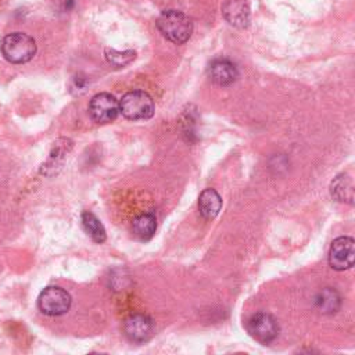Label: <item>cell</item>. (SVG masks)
I'll use <instances>...</instances> for the list:
<instances>
[{
  "mask_svg": "<svg viewBox=\"0 0 355 355\" xmlns=\"http://www.w3.org/2000/svg\"><path fill=\"white\" fill-rule=\"evenodd\" d=\"M155 24L161 35L175 44H183L193 33L191 18L179 10L162 11Z\"/></svg>",
  "mask_w": 355,
  "mask_h": 355,
  "instance_id": "6da1fadb",
  "label": "cell"
},
{
  "mask_svg": "<svg viewBox=\"0 0 355 355\" xmlns=\"http://www.w3.org/2000/svg\"><path fill=\"white\" fill-rule=\"evenodd\" d=\"M0 50L3 57L11 64H24L33 58L36 42L24 32H12L1 39Z\"/></svg>",
  "mask_w": 355,
  "mask_h": 355,
  "instance_id": "7a4b0ae2",
  "label": "cell"
},
{
  "mask_svg": "<svg viewBox=\"0 0 355 355\" xmlns=\"http://www.w3.org/2000/svg\"><path fill=\"white\" fill-rule=\"evenodd\" d=\"M154 100L144 90H130L119 100V112L130 121H143L154 115Z\"/></svg>",
  "mask_w": 355,
  "mask_h": 355,
  "instance_id": "3957f363",
  "label": "cell"
},
{
  "mask_svg": "<svg viewBox=\"0 0 355 355\" xmlns=\"http://www.w3.org/2000/svg\"><path fill=\"white\" fill-rule=\"evenodd\" d=\"M72 298L67 290L58 286H49L39 294L37 306L47 316H60L69 311Z\"/></svg>",
  "mask_w": 355,
  "mask_h": 355,
  "instance_id": "277c9868",
  "label": "cell"
},
{
  "mask_svg": "<svg viewBox=\"0 0 355 355\" xmlns=\"http://www.w3.org/2000/svg\"><path fill=\"white\" fill-rule=\"evenodd\" d=\"M89 114L96 123H110L119 115V101L111 93H97L89 103Z\"/></svg>",
  "mask_w": 355,
  "mask_h": 355,
  "instance_id": "5b68a950",
  "label": "cell"
},
{
  "mask_svg": "<svg viewBox=\"0 0 355 355\" xmlns=\"http://www.w3.org/2000/svg\"><path fill=\"white\" fill-rule=\"evenodd\" d=\"M245 329L254 340H257L258 343H262V344H269L279 334L277 320L272 315L265 313V312L252 315L247 320Z\"/></svg>",
  "mask_w": 355,
  "mask_h": 355,
  "instance_id": "8992f818",
  "label": "cell"
},
{
  "mask_svg": "<svg viewBox=\"0 0 355 355\" xmlns=\"http://www.w3.org/2000/svg\"><path fill=\"white\" fill-rule=\"evenodd\" d=\"M355 261V241L352 237H337L329 250V265L336 270L352 268Z\"/></svg>",
  "mask_w": 355,
  "mask_h": 355,
  "instance_id": "52a82bcc",
  "label": "cell"
},
{
  "mask_svg": "<svg viewBox=\"0 0 355 355\" xmlns=\"http://www.w3.org/2000/svg\"><path fill=\"white\" fill-rule=\"evenodd\" d=\"M123 331L130 341L144 343L148 341L154 334V322L147 315L135 313L125 320Z\"/></svg>",
  "mask_w": 355,
  "mask_h": 355,
  "instance_id": "ba28073f",
  "label": "cell"
},
{
  "mask_svg": "<svg viewBox=\"0 0 355 355\" xmlns=\"http://www.w3.org/2000/svg\"><path fill=\"white\" fill-rule=\"evenodd\" d=\"M222 15L225 19L240 29L250 25V7L245 0H226L222 4Z\"/></svg>",
  "mask_w": 355,
  "mask_h": 355,
  "instance_id": "9c48e42d",
  "label": "cell"
},
{
  "mask_svg": "<svg viewBox=\"0 0 355 355\" xmlns=\"http://www.w3.org/2000/svg\"><path fill=\"white\" fill-rule=\"evenodd\" d=\"M208 76L214 83L219 86H227L236 82V79L239 78V71L232 61L218 58L209 64Z\"/></svg>",
  "mask_w": 355,
  "mask_h": 355,
  "instance_id": "30bf717a",
  "label": "cell"
},
{
  "mask_svg": "<svg viewBox=\"0 0 355 355\" xmlns=\"http://www.w3.org/2000/svg\"><path fill=\"white\" fill-rule=\"evenodd\" d=\"M222 208V197L215 189H205L198 197V209L204 219H214Z\"/></svg>",
  "mask_w": 355,
  "mask_h": 355,
  "instance_id": "8fae6325",
  "label": "cell"
},
{
  "mask_svg": "<svg viewBox=\"0 0 355 355\" xmlns=\"http://www.w3.org/2000/svg\"><path fill=\"white\" fill-rule=\"evenodd\" d=\"M331 196L341 202L352 204L354 201V184L348 175H338L330 184Z\"/></svg>",
  "mask_w": 355,
  "mask_h": 355,
  "instance_id": "7c38bea8",
  "label": "cell"
},
{
  "mask_svg": "<svg viewBox=\"0 0 355 355\" xmlns=\"http://www.w3.org/2000/svg\"><path fill=\"white\" fill-rule=\"evenodd\" d=\"M155 229H157V219L153 212L141 214L133 219L132 230H133V234L140 240H144V241L150 240L154 236Z\"/></svg>",
  "mask_w": 355,
  "mask_h": 355,
  "instance_id": "4fadbf2b",
  "label": "cell"
},
{
  "mask_svg": "<svg viewBox=\"0 0 355 355\" xmlns=\"http://www.w3.org/2000/svg\"><path fill=\"white\" fill-rule=\"evenodd\" d=\"M80 220H82V226H83L85 232L92 237V240H94L96 243L105 241V239H107L105 229H104L103 223L100 222V219L94 214L85 211V212H82Z\"/></svg>",
  "mask_w": 355,
  "mask_h": 355,
  "instance_id": "5bb4252c",
  "label": "cell"
},
{
  "mask_svg": "<svg viewBox=\"0 0 355 355\" xmlns=\"http://www.w3.org/2000/svg\"><path fill=\"white\" fill-rule=\"evenodd\" d=\"M315 302H316V306H318V309L320 312H323V313H333V312H336L340 308L341 300H340V295H338V293L336 290L327 287V288L322 290L318 294Z\"/></svg>",
  "mask_w": 355,
  "mask_h": 355,
  "instance_id": "9a60e30c",
  "label": "cell"
},
{
  "mask_svg": "<svg viewBox=\"0 0 355 355\" xmlns=\"http://www.w3.org/2000/svg\"><path fill=\"white\" fill-rule=\"evenodd\" d=\"M72 148V141L69 139H58L54 146H53V150L50 153V157H49V161L46 164V168H54V166H58L65 155L69 153V150Z\"/></svg>",
  "mask_w": 355,
  "mask_h": 355,
  "instance_id": "2e32d148",
  "label": "cell"
},
{
  "mask_svg": "<svg viewBox=\"0 0 355 355\" xmlns=\"http://www.w3.org/2000/svg\"><path fill=\"white\" fill-rule=\"evenodd\" d=\"M104 54H105V60L108 61V64H111L115 68H123V67L129 65L136 57V53L133 50L118 51V50L110 49V47L105 49Z\"/></svg>",
  "mask_w": 355,
  "mask_h": 355,
  "instance_id": "e0dca14e",
  "label": "cell"
}]
</instances>
